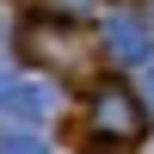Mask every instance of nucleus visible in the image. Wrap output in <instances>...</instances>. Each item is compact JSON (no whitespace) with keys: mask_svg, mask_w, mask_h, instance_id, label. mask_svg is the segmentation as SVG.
Instances as JSON below:
<instances>
[{"mask_svg":"<svg viewBox=\"0 0 154 154\" xmlns=\"http://www.w3.org/2000/svg\"><path fill=\"white\" fill-rule=\"evenodd\" d=\"M99 123H105L111 136H130V130H136V117H130V99H123L117 86H105V93H99Z\"/></svg>","mask_w":154,"mask_h":154,"instance_id":"obj_1","label":"nucleus"}]
</instances>
